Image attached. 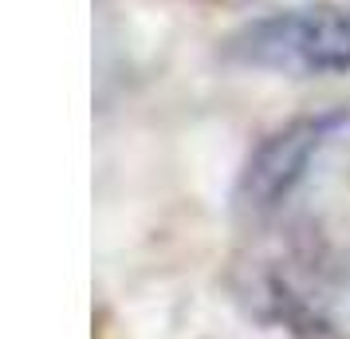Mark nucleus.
Returning <instances> with one entry per match:
<instances>
[{"instance_id": "nucleus-1", "label": "nucleus", "mask_w": 350, "mask_h": 339, "mask_svg": "<svg viewBox=\"0 0 350 339\" xmlns=\"http://www.w3.org/2000/svg\"><path fill=\"white\" fill-rule=\"evenodd\" d=\"M224 55L240 67L275 75H347L350 8L299 4L256 16L224 40Z\"/></svg>"}, {"instance_id": "nucleus-2", "label": "nucleus", "mask_w": 350, "mask_h": 339, "mask_svg": "<svg viewBox=\"0 0 350 339\" xmlns=\"http://www.w3.org/2000/svg\"><path fill=\"white\" fill-rule=\"evenodd\" d=\"M347 123H350L347 111H315V114H299L284 127H275L268 138H260L237 174V190H232L237 210L244 217L280 213L291 201V194L307 181L311 166L327 150V142Z\"/></svg>"}]
</instances>
